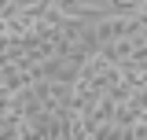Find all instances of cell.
Wrapping results in <instances>:
<instances>
[{
	"label": "cell",
	"instance_id": "6da1fadb",
	"mask_svg": "<svg viewBox=\"0 0 147 140\" xmlns=\"http://www.w3.org/2000/svg\"><path fill=\"white\" fill-rule=\"evenodd\" d=\"M30 4H55V0H30Z\"/></svg>",
	"mask_w": 147,
	"mask_h": 140
}]
</instances>
